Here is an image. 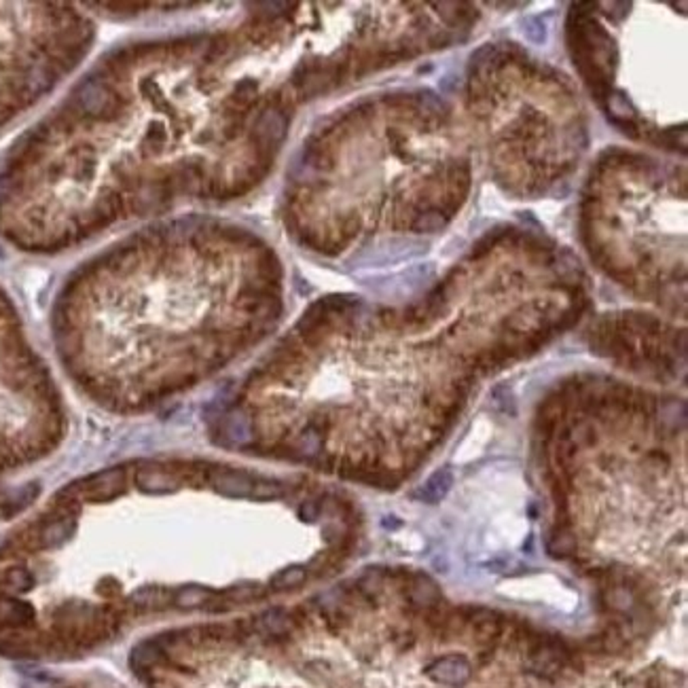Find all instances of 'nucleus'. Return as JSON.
Masks as SVG:
<instances>
[{
	"mask_svg": "<svg viewBox=\"0 0 688 688\" xmlns=\"http://www.w3.org/2000/svg\"><path fill=\"white\" fill-rule=\"evenodd\" d=\"M424 675L434 684L447 688H462L473 680V663L464 654H445L434 658L426 669Z\"/></svg>",
	"mask_w": 688,
	"mask_h": 688,
	"instance_id": "7ed1b4c3",
	"label": "nucleus"
},
{
	"mask_svg": "<svg viewBox=\"0 0 688 688\" xmlns=\"http://www.w3.org/2000/svg\"><path fill=\"white\" fill-rule=\"evenodd\" d=\"M307 580V568L305 565H288L282 568L280 572H275L269 580V589L275 593H284V591H292L299 589L301 584H305Z\"/></svg>",
	"mask_w": 688,
	"mask_h": 688,
	"instance_id": "f3484780",
	"label": "nucleus"
},
{
	"mask_svg": "<svg viewBox=\"0 0 688 688\" xmlns=\"http://www.w3.org/2000/svg\"><path fill=\"white\" fill-rule=\"evenodd\" d=\"M407 595H409L411 606L418 610H437L443 599L441 587L428 574H413L409 578Z\"/></svg>",
	"mask_w": 688,
	"mask_h": 688,
	"instance_id": "0eeeda50",
	"label": "nucleus"
},
{
	"mask_svg": "<svg viewBox=\"0 0 688 688\" xmlns=\"http://www.w3.org/2000/svg\"><path fill=\"white\" fill-rule=\"evenodd\" d=\"M125 481H127V477H125L123 468H111V470L98 473L89 479L81 481L79 494L87 502H111L123 494Z\"/></svg>",
	"mask_w": 688,
	"mask_h": 688,
	"instance_id": "20e7f679",
	"label": "nucleus"
},
{
	"mask_svg": "<svg viewBox=\"0 0 688 688\" xmlns=\"http://www.w3.org/2000/svg\"><path fill=\"white\" fill-rule=\"evenodd\" d=\"M172 603V593L161 587H140L127 597V606L136 612H153Z\"/></svg>",
	"mask_w": 688,
	"mask_h": 688,
	"instance_id": "9b49d317",
	"label": "nucleus"
},
{
	"mask_svg": "<svg viewBox=\"0 0 688 688\" xmlns=\"http://www.w3.org/2000/svg\"><path fill=\"white\" fill-rule=\"evenodd\" d=\"M165 658V652H163V646L155 644V642H144V644H138L132 654H130V663L136 671H146L159 663H163Z\"/></svg>",
	"mask_w": 688,
	"mask_h": 688,
	"instance_id": "dca6fc26",
	"label": "nucleus"
},
{
	"mask_svg": "<svg viewBox=\"0 0 688 688\" xmlns=\"http://www.w3.org/2000/svg\"><path fill=\"white\" fill-rule=\"evenodd\" d=\"M37 584L35 574L24 565H11L3 574H0V587H3L9 595H24L32 591Z\"/></svg>",
	"mask_w": 688,
	"mask_h": 688,
	"instance_id": "4468645a",
	"label": "nucleus"
},
{
	"mask_svg": "<svg viewBox=\"0 0 688 688\" xmlns=\"http://www.w3.org/2000/svg\"><path fill=\"white\" fill-rule=\"evenodd\" d=\"M254 475L244 470H214L210 475V485L214 492L227 498H250L254 489Z\"/></svg>",
	"mask_w": 688,
	"mask_h": 688,
	"instance_id": "39448f33",
	"label": "nucleus"
},
{
	"mask_svg": "<svg viewBox=\"0 0 688 688\" xmlns=\"http://www.w3.org/2000/svg\"><path fill=\"white\" fill-rule=\"evenodd\" d=\"M134 483L140 492L144 494H153V496H161V494H174L176 489H180L182 481L178 475L161 468V466H146L140 468L134 477Z\"/></svg>",
	"mask_w": 688,
	"mask_h": 688,
	"instance_id": "423d86ee",
	"label": "nucleus"
},
{
	"mask_svg": "<svg viewBox=\"0 0 688 688\" xmlns=\"http://www.w3.org/2000/svg\"><path fill=\"white\" fill-rule=\"evenodd\" d=\"M292 625H294V620H292L290 612L284 608H271V610L258 614L254 620V629L267 637H284L292 631Z\"/></svg>",
	"mask_w": 688,
	"mask_h": 688,
	"instance_id": "9d476101",
	"label": "nucleus"
},
{
	"mask_svg": "<svg viewBox=\"0 0 688 688\" xmlns=\"http://www.w3.org/2000/svg\"><path fill=\"white\" fill-rule=\"evenodd\" d=\"M454 487V475L449 468H441L437 470L415 494L418 500L426 502V504H439L441 500H445V496L451 492Z\"/></svg>",
	"mask_w": 688,
	"mask_h": 688,
	"instance_id": "ddd939ff",
	"label": "nucleus"
},
{
	"mask_svg": "<svg viewBox=\"0 0 688 688\" xmlns=\"http://www.w3.org/2000/svg\"><path fill=\"white\" fill-rule=\"evenodd\" d=\"M284 496V485L275 479H265V477H256L254 481V489H252V500L258 502H269V500H277Z\"/></svg>",
	"mask_w": 688,
	"mask_h": 688,
	"instance_id": "a211bd4d",
	"label": "nucleus"
},
{
	"mask_svg": "<svg viewBox=\"0 0 688 688\" xmlns=\"http://www.w3.org/2000/svg\"><path fill=\"white\" fill-rule=\"evenodd\" d=\"M527 656H530V669L536 675H544V677H553L555 673H559L568 661V650L551 639V637H530V648H527Z\"/></svg>",
	"mask_w": 688,
	"mask_h": 688,
	"instance_id": "f03ea898",
	"label": "nucleus"
},
{
	"mask_svg": "<svg viewBox=\"0 0 688 688\" xmlns=\"http://www.w3.org/2000/svg\"><path fill=\"white\" fill-rule=\"evenodd\" d=\"M37 620V612L32 603L15 597V595H5L0 597V625H5L7 629H28Z\"/></svg>",
	"mask_w": 688,
	"mask_h": 688,
	"instance_id": "1a4fd4ad",
	"label": "nucleus"
},
{
	"mask_svg": "<svg viewBox=\"0 0 688 688\" xmlns=\"http://www.w3.org/2000/svg\"><path fill=\"white\" fill-rule=\"evenodd\" d=\"M70 506H77L75 498H68L62 506L54 508L35 532H28L26 542H30L32 549L47 551L64 546L77 532V508Z\"/></svg>",
	"mask_w": 688,
	"mask_h": 688,
	"instance_id": "f257e3e1",
	"label": "nucleus"
},
{
	"mask_svg": "<svg viewBox=\"0 0 688 688\" xmlns=\"http://www.w3.org/2000/svg\"><path fill=\"white\" fill-rule=\"evenodd\" d=\"M261 597V587L254 584V582H242L233 589H229L220 599L229 601V603H246V601H252V599H258Z\"/></svg>",
	"mask_w": 688,
	"mask_h": 688,
	"instance_id": "6ab92c4d",
	"label": "nucleus"
},
{
	"mask_svg": "<svg viewBox=\"0 0 688 688\" xmlns=\"http://www.w3.org/2000/svg\"><path fill=\"white\" fill-rule=\"evenodd\" d=\"M578 549V542H576V536L574 532L568 527V523H557V527L553 530V534L549 536V542H546V551L551 557L555 559H565V557H572Z\"/></svg>",
	"mask_w": 688,
	"mask_h": 688,
	"instance_id": "2eb2a0df",
	"label": "nucleus"
},
{
	"mask_svg": "<svg viewBox=\"0 0 688 688\" xmlns=\"http://www.w3.org/2000/svg\"><path fill=\"white\" fill-rule=\"evenodd\" d=\"M214 597H216V593L212 589L191 582L172 593V606H176L178 610H197V608L210 606Z\"/></svg>",
	"mask_w": 688,
	"mask_h": 688,
	"instance_id": "f8f14e48",
	"label": "nucleus"
},
{
	"mask_svg": "<svg viewBox=\"0 0 688 688\" xmlns=\"http://www.w3.org/2000/svg\"><path fill=\"white\" fill-rule=\"evenodd\" d=\"M466 623L473 627V635L481 644H494L500 639L504 631V623L500 612L489 608H475L470 614H466Z\"/></svg>",
	"mask_w": 688,
	"mask_h": 688,
	"instance_id": "6e6552de",
	"label": "nucleus"
},
{
	"mask_svg": "<svg viewBox=\"0 0 688 688\" xmlns=\"http://www.w3.org/2000/svg\"><path fill=\"white\" fill-rule=\"evenodd\" d=\"M318 517H320V506H318V502L307 500V502H303V504L299 506V519H301V521H305V523H313Z\"/></svg>",
	"mask_w": 688,
	"mask_h": 688,
	"instance_id": "aec40b11",
	"label": "nucleus"
}]
</instances>
